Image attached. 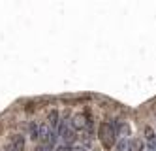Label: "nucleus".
<instances>
[{"label":"nucleus","instance_id":"f257e3e1","mask_svg":"<svg viewBox=\"0 0 156 151\" xmlns=\"http://www.w3.org/2000/svg\"><path fill=\"white\" fill-rule=\"evenodd\" d=\"M98 138L102 145L105 149H113L117 147V142H119V136H117V130L113 126V121H102L98 126Z\"/></svg>","mask_w":156,"mask_h":151},{"label":"nucleus","instance_id":"6e6552de","mask_svg":"<svg viewBox=\"0 0 156 151\" xmlns=\"http://www.w3.org/2000/svg\"><path fill=\"white\" fill-rule=\"evenodd\" d=\"M143 136H145V140H147V142H154L156 140V130L152 129V126H145Z\"/></svg>","mask_w":156,"mask_h":151},{"label":"nucleus","instance_id":"f03ea898","mask_svg":"<svg viewBox=\"0 0 156 151\" xmlns=\"http://www.w3.org/2000/svg\"><path fill=\"white\" fill-rule=\"evenodd\" d=\"M57 132H58V138H60L62 145H72L77 140V130L73 129L72 117H68V115H64V117L60 119V125H58Z\"/></svg>","mask_w":156,"mask_h":151},{"label":"nucleus","instance_id":"39448f33","mask_svg":"<svg viewBox=\"0 0 156 151\" xmlns=\"http://www.w3.org/2000/svg\"><path fill=\"white\" fill-rule=\"evenodd\" d=\"M40 123L41 121H30L28 123V136L34 142H40Z\"/></svg>","mask_w":156,"mask_h":151},{"label":"nucleus","instance_id":"20e7f679","mask_svg":"<svg viewBox=\"0 0 156 151\" xmlns=\"http://www.w3.org/2000/svg\"><path fill=\"white\" fill-rule=\"evenodd\" d=\"M60 119H62V115H60V111L58 110H51L49 113H47V125L51 126L53 130H57L58 129V125H60Z\"/></svg>","mask_w":156,"mask_h":151},{"label":"nucleus","instance_id":"0eeeda50","mask_svg":"<svg viewBox=\"0 0 156 151\" xmlns=\"http://www.w3.org/2000/svg\"><path fill=\"white\" fill-rule=\"evenodd\" d=\"M130 144H132L130 138H119L115 149H117V151H130Z\"/></svg>","mask_w":156,"mask_h":151},{"label":"nucleus","instance_id":"423d86ee","mask_svg":"<svg viewBox=\"0 0 156 151\" xmlns=\"http://www.w3.org/2000/svg\"><path fill=\"white\" fill-rule=\"evenodd\" d=\"M130 151H147V144H145L143 138H136L130 144Z\"/></svg>","mask_w":156,"mask_h":151},{"label":"nucleus","instance_id":"7ed1b4c3","mask_svg":"<svg viewBox=\"0 0 156 151\" xmlns=\"http://www.w3.org/2000/svg\"><path fill=\"white\" fill-rule=\"evenodd\" d=\"M6 151H25V136L15 134L12 138V142H9V145L6 147Z\"/></svg>","mask_w":156,"mask_h":151}]
</instances>
